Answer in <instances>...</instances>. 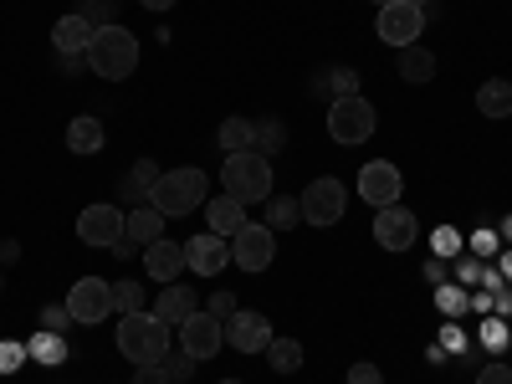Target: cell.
<instances>
[{
  "label": "cell",
  "instance_id": "obj_1",
  "mask_svg": "<svg viewBox=\"0 0 512 384\" xmlns=\"http://www.w3.org/2000/svg\"><path fill=\"white\" fill-rule=\"evenodd\" d=\"M118 354L128 359V364H159L164 354H169V323L164 318H154V313H123L118 318Z\"/></svg>",
  "mask_w": 512,
  "mask_h": 384
},
{
  "label": "cell",
  "instance_id": "obj_2",
  "mask_svg": "<svg viewBox=\"0 0 512 384\" xmlns=\"http://www.w3.org/2000/svg\"><path fill=\"white\" fill-rule=\"evenodd\" d=\"M88 67H93L103 82L134 77V67H139V41H134V31H123L118 21H113V26H98V31H93V47H88Z\"/></svg>",
  "mask_w": 512,
  "mask_h": 384
},
{
  "label": "cell",
  "instance_id": "obj_3",
  "mask_svg": "<svg viewBox=\"0 0 512 384\" xmlns=\"http://www.w3.org/2000/svg\"><path fill=\"white\" fill-rule=\"evenodd\" d=\"M221 185H226V195H236L241 205H262V200H272V159L267 154H256V149H236V154H226V164H221Z\"/></svg>",
  "mask_w": 512,
  "mask_h": 384
},
{
  "label": "cell",
  "instance_id": "obj_4",
  "mask_svg": "<svg viewBox=\"0 0 512 384\" xmlns=\"http://www.w3.org/2000/svg\"><path fill=\"white\" fill-rule=\"evenodd\" d=\"M205 169H169V175H159V185L149 190V205L159 210V216L169 221V216H190V210H200L205 205Z\"/></svg>",
  "mask_w": 512,
  "mask_h": 384
},
{
  "label": "cell",
  "instance_id": "obj_5",
  "mask_svg": "<svg viewBox=\"0 0 512 384\" xmlns=\"http://www.w3.org/2000/svg\"><path fill=\"white\" fill-rule=\"evenodd\" d=\"M297 210H303V221H308V226H338V221H344V210H349V190H344V180H333V175L313 180L303 195H297Z\"/></svg>",
  "mask_w": 512,
  "mask_h": 384
},
{
  "label": "cell",
  "instance_id": "obj_6",
  "mask_svg": "<svg viewBox=\"0 0 512 384\" xmlns=\"http://www.w3.org/2000/svg\"><path fill=\"white\" fill-rule=\"evenodd\" d=\"M374 103L369 98H333L328 103V134L333 144H364L374 139Z\"/></svg>",
  "mask_w": 512,
  "mask_h": 384
},
{
  "label": "cell",
  "instance_id": "obj_7",
  "mask_svg": "<svg viewBox=\"0 0 512 384\" xmlns=\"http://www.w3.org/2000/svg\"><path fill=\"white\" fill-rule=\"evenodd\" d=\"M67 313H72V323H103V318H113V282L77 277L72 292H67Z\"/></svg>",
  "mask_w": 512,
  "mask_h": 384
},
{
  "label": "cell",
  "instance_id": "obj_8",
  "mask_svg": "<svg viewBox=\"0 0 512 384\" xmlns=\"http://www.w3.org/2000/svg\"><path fill=\"white\" fill-rule=\"evenodd\" d=\"M272 256H277V231H267V226H251V221H246V226L231 236V262H236L241 272H267Z\"/></svg>",
  "mask_w": 512,
  "mask_h": 384
},
{
  "label": "cell",
  "instance_id": "obj_9",
  "mask_svg": "<svg viewBox=\"0 0 512 384\" xmlns=\"http://www.w3.org/2000/svg\"><path fill=\"white\" fill-rule=\"evenodd\" d=\"M221 344H226V323H221L216 313H200V308H195V313L180 323V349H185L190 359H216Z\"/></svg>",
  "mask_w": 512,
  "mask_h": 384
},
{
  "label": "cell",
  "instance_id": "obj_10",
  "mask_svg": "<svg viewBox=\"0 0 512 384\" xmlns=\"http://www.w3.org/2000/svg\"><path fill=\"white\" fill-rule=\"evenodd\" d=\"M374 31H379V41H390V47L400 52V47H410V41H420V31H425V11L410 6V0H395V6H384V11H379Z\"/></svg>",
  "mask_w": 512,
  "mask_h": 384
},
{
  "label": "cell",
  "instance_id": "obj_11",
  "mask_svg": "<svg viewBox=\"0 0 512 384\" xmlns=\"http://www.w3.org/2000/svg\"><path fill=\"white\" fill-rule=\"evenodd\" d=\"M272 318H262V313H231L226 318V344L231 349H241V354H267V344H272Z\"/></svg>",
  "mask_w": 512,
  "mask_h": 384
},
{
  "label": "cell",
  "instance_id": "obj_12",
  "mask_svg": "<svg viewBox=\"0 0 512 384\" xmlns=\"http://www.w3.org/2000/svg\"><path fill=\"white\" fill-rule=\"evenodd\" d=\"M400 169L395 164H384V159H374V164H364L359 169V195L374 205V210H384V205H400Z\"/></svg>",
  "mask_w": 512,
  "mask_h": 384
},
{
  "label": "cell",
  "instance_id": "obj_13",
  "mask_svg": "<svg viewBox=\"0 0 512 384\" xmlns=\"http://www.w3.org/2000/svg\"><path fill=\"white\" fill-rule=\"evenodd\" d=\"M226 262H231L226 236L205 231V236H190V241H185V267H190L195 277H221V267H226Z\"/></svg>",
  "mask_w": 512,
  "mask_h": 384
},
{
  "label": "cell",
  "instance_id": "obj_14",
  "mask_svg": "<svg viewBox=\"0 0 512 384\" xmlns=\"http://www.w3.org/2000/svg\"><path fill=\"white\" fill-rule=\"evenodd\" d=\"M374 241H379L384 251H410V246H415V216H410L405 205L374 210Z\"/></svg>",
  "mask_w": 512,
  "mask_h": 384
},
{
  "label": "cell",
  "instance_id": "obj_15",
  "mask_svg": "<svg viewBox=\"0 0 512 384\" xmlns=\"http://www.w3.org/2000/svg\"><path fill=\"white\" fill-rule=\"evenodd\" d=\"M77 236L88 241V246H108L113 251V241L123 236V210L118 205H88L77 216Z\"/></svg>",
  "mask_w": 512,
  "mask_h": 384
},
{
  "label": "cell",
  "instance_id": "obj_16",
  "mask_svg": "<svg viewBox=\"0 0 512 384\" xmlns=\"http://www.w3.org/2000/svg\"><path fill=\"white\" fill-rule=\"evenodd\" d=\"M93 21L82 16V11H67L57 26H52V47L62 52V57H88V47H93Z\"/></svg>",
  "mask_w": 512,
  "mask_h": 384
},
{
  "label": "cell",
  "instance_id": "obj_17",
  "mask_svg": "<svg viewBox=\"0 0 512 384\" xmlns=\"http://www.w3.org/2000/svg\"><path fill=\"white\" fill-rule=\"evenodd\" d=\"M144 272H149L154 282L169 287V282L185 272V246H180V241H169V236L149 241V246H144Z\"/></svg>",
  "mask_w": 512,
  "mask_h": 384
},
{
  "label": "cell",
  "instance_id": "obj_18",
  "mask_svg": "<svg viewBox=\"0 0 512 384\" xmlns=\"http://www.w3.org/2000/svg\"><path fill=\"white\" fill-rule=\"evenodd\" d=\"M246 226V205L236 195H216V200H205V231H216V236H236Z\"/></svg>",
  "mask_w": 512,
  "mask_h": 384
},
{
  "label": "cell",
  "instance_id": "obj_19",
  "mask_svg": "<svg viewBox=\"0 0 512 384\" xmlns=\"http://www.w3.org/2000/svg\"><path fill=\"white\" fill-rule=\"evenodd\" d=\"M190 313H195V287H185V282H169V287L159 292V303H154V318H164L169 328H180Z\"/></svg>",
  "mask_w": 512,
  "mask_h": 384
},
{
  "label": "cell",
  "instance_id": "obj_20",
  "mask_svg": "<svg viewBox=\"0 0 512 384\" xmlns=\"http://www.w3.org/2000/svg\"><path fill=\"white\" fill-rule=\"evenodd\" d=\"M123 236H134L139 246H149V241L164 236V216H159L154 205H134V210L123 216Z\"/></svg>",
  "mask_w": 512,
  "mask_h": 384
},
{
  "label": "cell",
  "instance_id": "obj_21",
  "mask_svg": "<svg viewBox=\"0 0 512 384\" xmlns=\"http://www.w3.org/2000/svg\"><path fill=\"white\" fill-rule=\"evenodd\" d=\"M67 149H72V154H98V149H103V123H98L93 113L72 118V123H67Z\"/></svg>",
  "mask_w": 512,
  "mask_h": 384
},
{
  "label": "cell",
  "instance_id": "obj_22",
  "mask_svg": "<svg viewBox=\"0 0 512 384\" xmlns=\"http://www.w3.org/2000/svg\"><path fill=\"white\" fill-rule=\"evenodd\" d=\"M400 77H405V82H431V77H436V52H425L420 41L400 47Z\"/></svg>",
  "mask_w": 512,
  "mask_h": 384
},
{
  "label": "cell",
  "instance_id": "obj_23",
  "mask_svg": "<svg viewBox=\"0 0 512 384\" xmlns=\"http://www.w3.org/2000/svg\"><path fill=\"white\" fill-rule=\"evenodd\" d=\"M477 108H482L487 118H502V113H512V82H502V77L482 82V88H477Z\"/></svg>",
  "mask_w": 512,
  "mask_h": 384
},
{
  "label": "cell",
  "instance_id": "obj_24",
  "mask_svg": "<svg viewBox=\"0 0 512 384\" xmlns=\"http://www.w3.org/2000/svg\"><path fill=\"white\" fill-rule=\"evenodd\" d=\"M267 364L277 374H297V369H303V344H297V338H272V344H267Z\"/></svg>",
  "mask_w": 512,
  "mask_h": 384
},
{
  "label": "cell",
  "instance_id": "obj_25",
  "mask_svg": "<svg viewBox=\"0 0 512 384\" xmlns=\"http://www.w3.org/2000/svg\"><path fill=\"white\" fill-rule=\"evenodd\" d=\"M159 175H164V169H159L154 159H139L134 169H128V180H123V195H134V200H149V190L159 185Z\"/></svg>",
  "mask_w": 512,
  "mask_h": 384
},
{
  "label": "cell",
  "instance_id": "obj_26",
  "mask_svg": "<svg viewBox=\"0 0 512 384\" xmlns=\"http://www.w3.org/2000/svg\"><path fill=\"white\" fill-rule=\"evenodd\" d=\"M216 139H221L226 154H236V149H256V123H251V118H226Z\"/></svg>",
  "mask_w": 512,
  "mask_h": 384
},
{
  "label": "cell",
  "instance_id": "obj_27",
  "mask_svg": "<svg viewBox=\"0 0 512 384\" xmlns=\"http://www.w3.org/2000/svg\"><path fill=\"white\" fill-rule=\"evenodd\" d=\"M26 354H36L41 364H62V359H67V344H62V333H47V328H41L31 344H26Z\"/></svg>",
  "mask_w": 512,
  "mask_h": 384
},
{
  "label": "cell",
  "instance_id": "obj_28",
  "mask_svg": "<svg viewBox=\"0 0 512 384\" xmlns=\"http://www.w3.org/2000/svg\"><path fill=\"white\" fill-rule=\"evenodd\" d=\"M267 205V231H287V226H297V200H282V195H272V200H262Z\"/></svg>",
  "mask_w": 512,
  "mask_h": 384
},
{
  "label": "cell",
  "instance_id": "obj_29",
  "mask_svg": "<svg viewBox=\"0 0 512 384\" xmlns=\"http://www.w3.org/2000/svg\"><path fill=\"white\" fill-rule=\"evenodd\" d=\"M144 308V287L128 277V282H113V313L123 318V313H139Z\"/></svg>",
  "mask_w": 512,
  "mask_h": 384
},
{
  "label": "cell",
  "instance_id": "obj_30",
  "mask_svg": "<svg viewBox=\"0 0 512 384\" xmlns=\"http://www.w3.org/2000/svg\"><path fill=\"white\" fill-rule=\"evenodd\" d=\"M282 144H287V128H282L277 118H262V123H256V154H267V159H272Z\"/></svg>",
  "mask_w": 512,
  "mask_h": 384
},
{
  "label": "cell",
  "instance_id": "obj_31",
  "mask_svg": "<svg viewBox=\"0 0 512 384\" xmlns=\"http://www.w3.org/2000/svg\"><path fill=\"white\" fill-rule=\"evenodd\" d=\"M159 369H164L169 379H175V384H185V379L200 369V359H190V354L180 349V354H164V359H159Z\"/></svg>",
  "mask_w": 512,
  "mask_h": 384
},
{
  "label": "cell",
  "instance_id": "obj_32",
  "mask_svg": "<svg viewBox=\"0 0 512 384\" xmlns=\"http://www.w3.org/2000/svg\"><path fill=\"white\" fill-rule=\"evenodd\" d=\"M328 88H333V98H359V72H349V67L328 72Z\"/></svg>",
  "mask_w": 512,
  "mask_h": 384
},
{
  "label": "cell",
  "instance_id": "obj_33",
  "mask_svg": "<svg viewBox=\"0 0 512 384\" xmlns=\"http://www.w3.org/2000/svg\"><path fill=\"white\" fill-rule=\"evenodd\" d=\"M77 11L88 16L93 26H113V11H118V0H82Z\"/></svg>",
  "mask_w": 512,
  "mask_h": 384
},
{
  "label": "cell",
  "instance_id": "obj_34",
  "mask_svg": "<svg viewBox=\"0 0 512 384\" xmlns=\"http://www.w3.org/2000/svg\"><path fill=\"white\" fill-rule=\"evenodd\" d=\"M67 323H72V313L67 308H41V328H47V333H67Z\"/></svg>",
  "mask_w": 512,
  "mask_h": 384
},
{
  "label": "cell",
  "instance_id": "obj_35",
  "mask_svg": "<svg viewBox=\"0 0 512 384\" xmlns=\"http://www.w3.org/2000/svg\"><path fill=\"white\" fill-rule=\"evenodd\" d=\"M436 308H441V313H461L466 297H461L456 287H436Z\"/></svg>",
  "mask_w": 512,
  "mask_h": 384
},
{
  "label": "cell",
  "instance_id": "obj_36",
  "mask_svg": "<svg viewBox=\"0 0 512 384\" xmlns=\"http://www.w3.org/2000/svg\"><path fill=\"white\" fill-rule=\"evenodd\" d=\"M21 359H26V344H0V374L21 369Z\"/></svg>",
  "mask_w": 512,
  "mask_h": 384
},
{
  "label": "cell",
  "instance_id": "obj_37",
  "mask_svg": "<svg viewBox=\"0 0 512 384\" xmlns=\"http://www.w3.org/2000/svg\"><path fill=\"white\" fill-rule=\"evenodd\" d=\"M134 384H175V379H169L159 364H139V369H134Z\"/></svg>",
  "mask_w": 512,
  "mask_h": 384
},
{
  "label": "cell",
  "instance_id": "obj_38",
  "mask_svg": "<svg viewBox=\"0 0 512 384\" xmlns=\"http://www.w3.org/2000/svg\"><path fill=\"white\" fill-rule=\"evenodd\" d=\"M349 384H384V374H379V364H354Z\"/></svg>",
  "mask_w": 512,
  "mask_h": 384
},
{
  "label": "cell",
  "instance_id": "obj_39",
  "mask_svg": "<svg viewBox=\"0 0 512 384\" xmlns=\"http://www.w3.org/2000/svg\"><path fill=\"white\" fill-rule=\"evenodd\" d=\"M477 384H512V369L497 359V364H487V369L477 374Z\"/></svg>",
  "mask_w": 512,
  "mask_h": 384
},
{
  "label": "cell",
  "instance_id": "obj_40",
  "mask_svg": "<svg viewBox=\"0 0 512 384\" xmlns=\"http://www.w3.org/2000/svg\"><path fill=\"white\" fill-rule=\"evenodd\" d=\"M436 251H441V256H456V251H461V236H456L451 226H441V231H436Z\"/></svg>",
  "mask_w": 512,
  "mask_h": 384
},
{
  "label": "cell",
  "instance_id": "obj_41",
  "mask_svg": "<svg viewBox=\"0 0 512 384\" xmlns=\"http://www.w3.org/2000/svg\"><path fill=\"white\" fill-rule=\"evenodd\" d=\"M210 313H216V318L226 323V318L236 313V297H231V292H216V297H210Z\"/></svg>",
  "mask_w": 512,
  "mask_h": 384
},
{
  "label": "cell",
  "instance_id": "obj_42",
  "mask_svg": "<svg viewBox=\"0 0 512 384\" xmlns=\"http://www.w3.org/2000/svg\"><path fill=\"white\" fill-rule=\"evenodd\" d=\"M472 251H477V256H492V251H497V231H477V236H472Z\"/></svg>",
  "mask_w": 512,
  "mask_h": 384
},
{
  "label": "cell",
  "instance_id": "obj_43",
  "mask_svg": "<svg viewBox=\"0 0 512 384\" xmlns=\"http://www.w3.org/2000/svg\"><path fill=\"white\" fill-rule=\"evenodd\" d=\"M482 338H487V349H507V328H502V323H487Z\"/></svg>",
  "mask_w": 512,
  "mask_h": 384
},
{
  "label": "cell",
  "instance_id": "obj_44",
  "mask_svg": "<svg viewBox=\"0 0 512 384\" xmlns=\"http://www.w3.org/2000/svg\"><path fill=\"white\" fill-rule=\"evenodd\" d=\"M441 344H446V349H466V338H461V328H446Z\"/></svg>",
  "mask_w": 512,
  "mask_h": 384
},
{
  "label": "cell",
  "instance_id": "obj_45",
  "mask_svg": "<svg viewBox=\"0 0 512 384\" xmlns=\"http://www.w3.org/2000/svg\"><path fill=\"white\" fill-rule=\"evenodd\" d=\"M456 277H461V282H477V277H487V272H482L477 262H461V272H456Z\"/></svg>",
  "mask_w": 512,
  "mask_h": 384
},
{
  "label": "cell",
  "instance_id": "obj_46",
  "mask_svg": "<svg viewBox=\"0 0 512 384\" xmlns=\"http://www.w3.org/2000/svg\"><path fill=\"white\" fill-rule=\"evenodd\" d=\"M139 6H144V11H169L175 0H139Z\"/></svg>",
  "mask_w": 512,
  "mask_h": 384
},
{
  "label": "cell",
  "instance_id": "obj_47",
  "mask_svg": "<svg viewBox=\"0 0 512 384\" xmlns=\"http://www.w3.org/2000/svg\"><path fill=\"white\" fill-rule=\"evenodd\" d=\"M502 272H507V282H512V251L502 256Z\"/></svg>",
  "mask_w": 512,
  "mask_h": 384
},
{
  "label": "cell",
  "instance_id": "obj_48",
  "mask_svg": "<svg viewBox=\"0 0 512 384\" xmlns=\"http://www.w3.org/2000/svg\"><path fill=\"white\" fill-rule=\"evenodd\" d=\"M502 236H507V241H512V216H507V221H502Z\"/></svg>",
  "mask_w": 512,
  "mask_h": 384
},
{
  "label": "cell",
  "instance_id": "obj_49",
  "mask_svg": "<svg viewBox=\"0 0 512 384\" xmlns=\"http://www.w3.org/2000/svg\"><path fill=\"white\" fill-rule=\"evenodd\" d=\"M374 6H379V11H384V6H395V0H374Z\"/></svg>",
  "mask_w": 512,
  "mask_h": 384
},
{
  "label": "cell",
  "instance_id": "obj_50",
  "mask_svg": "<svg viewBox=\"0 0 512 384\" xmlns=\"http://www.w3.org/2000/svg\"><path fill=\"white\" fill-rule=\"evenodd\" d=\"M221 384H241V379H221Z\"/></svg>",
  "mask_w": 512,
  "mask_h": 384
},
{
  "label": "cell",
  "instance_id": "obj_51",
  "mask_svg": "<svg viewBox=\"0 0 512 384\" xmlns=\"http://www.w3.org/2000/svg\"><path fill=\"white\" fill-rule=\"evenodd\" d=\"M410 6H425V0H410Z\"/></svg>",
  "mask_w": 512,
  "mask_h": 384
},
{
  "label": "cell",
  "instance_id": "obj_52",
  "mask_svg": "<svg viewBox=\"0 0 512 384\" xmlns=\"http://www.w3.org/2000/svg\"><path fill=\"white\" fill-rule=\"evenodd\" d=\"M507 118H512V113H507Z\"/></svg>",
  "mask_w": 512,
  "mask_h": 384
}]
</instances>
